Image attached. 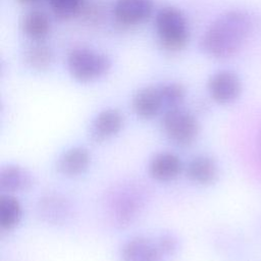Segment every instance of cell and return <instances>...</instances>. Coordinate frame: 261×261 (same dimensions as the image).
<instances>
[{"label":"cell","instance_id":"ffe728a7","mask_svg":"<svg viewBox=\"0 0 261 261\" xmlns=\"http://www.w3.org/2000/svg\"><path fill=\"white\" fill-rule=\"evenodd\" d=\"M48 3L57 18L68 19L80 12L84 0H48Z\"/></svg>","mask_w":261,"mask_h":261},{"label":"cell","instance_id":"8992f818","mask_svg":"<svg viewBox=\"0 0 261 261\" xmlns=\"http://www.w3.org/2000/svg\"><path fill=\"white\" fill-rule=\"evenodd\" d=\"M124 125L123 114L115 108H107L99 112L93 119L89 136L95 143H103L118 135Z\"/></svg>","mask_w":261,"mask_h":261},{"label":"cell","instance_id":"e0dca14e","mask_svg":"<svg viewBox=\"0 0 261 261\" xmlns=\"http://www.w3.org/2000/svg\"><path fill=\"white\" fill-rule=\"evenodd\" d=\"M23 60L30 68L37 71H45L53 65L54 53L46 44L35 42L24 50Z\"/></svg>","mask_w":261,"mask_h":261},{"label":"cell","instance_id":"30bf717a","mask_svg":"<svg viewBox=\"0 0 261 261\" xmlns=\"http://www.w3.org/2000/svg\"><path fill=\"white\" fill-rule=\"evenodd\" d=\"M38 215L49 224L57 225L66 222L71 214L70 202L60 194H48L38 203Z\"/></svg>","mask_w":261,"mask_h":261},{"label":"cell","instance_id":"9c48e42d","mask_svg":"<svg viewBox=\"0 0 261 261\" xmlns=\"http://www.w3.org/2000/svg\"><path fill=\"white\" fill-rule=\"evenodd\" d=\"M153 9V0H116L113 15L120 24L137 25L148 20Z\"/></svg>","mask_w":261,"mask_h":261},{"label":"cell","instance_id":"52a82bcc","mask_svg":"<svg viewBox=\"0 0 261 261\" xmlns=\"http://www.w3.org/2000/svg\"><path fill=\"white\" fill-rule=\"evenodd\" d=\"M121 261H164L156 240L138 236L127 240L120 249Z\"/></svg>","mask_w":261,"mask_h":261},{"label":"cell","instance_id":"d6986e66","mask_svg":"<svg viewBox=\"0 0 261 261\" xmlns=\"http://www.w3.org/2000/svg\"><path fill=\"white\" fill-rule=\"evenodd\" d=\"M164 107L167 109L180 107L186 98L185 87L176 82H169L159 86Z\"/></svg>","mask_w":261,"mask_h":261},{"label":"cell","instance_id":"6da1fadb","mask_svg":"<svg viewBox=\"0 0 261 261\" xmlns=\"http://www.w3.org/2000/svg\"><path fill=\"white\" fill-rule=\"evenodd\" d=\"M254 31L253 16L244 9H231L219 15L204 32L201 50L215 59L236 55Z\"/></svg>","mask_w":261,"mask_h":261},{"label":"cell","instance_id":"5bb4252c","mask_svg":"<svg viewBox=\"0 0 261 261\" xmlns=\"http://www.w3.org/2000/svg\"><path fill=\"white\" fill-rule=\"evenodd\" d=\"M34 185L33 174L18 164H7L0 170V191L2 194L28 191Z\"/></svg>","mask_w":261,"mask_h":261},{"label":"cell","instance_id":"7a4b0ae2","mask_svg":"<svg viewBox=\"0 0 261 261\" xmlns=\"http://www.w3.org/2000/svg\"><path fill=\"white\" fill-rule=\"evenodd\" d=\"M155 28L159 44L167 52H178L189 43L188 21L185 14L176 7H162L156 14Z\"/></svg>","mask_w":261,"mask_h":261},{"label":"cell","instance_id":"9a60e30c","mask_svg":"<svg viewBox=\"0 0 261 261\" xmlns=\"http://www.w3.org/2000/svg\"><path fill=\"white\" fill-rule=\"evenodd\" d=\"M187 177L198 185L213 184L218 176V167L214 159L206 155L193 157L186 166Z\"/></svg>","mask_w":261,"mask_h":261},{"label":"cell","instance_id":"7c38bea8","mask_svg":"<svg viewBox=\"0 0 261 261\" xmlns=\"http://www.w3.org/2000/svg\"><path fill=\"white\" fill-rule=\"evenodd\" d=\"M132 107L136 115L142 119H152L164 107L159 87L148 86L139 89L132 99Z\"/></svg>","mask_w":261,"mask_h":261},{"label":"cell","instance_id":"8fae6325","mask_svg":"<svg viewBox=\"0 0 261 261\" xmlns=\"http://www.w3.org/2000/svg\"><path fill=\"white\" fill-rule=\"evenodd\" d=\"M184 169L181 159L172 152L155 154L148 165L150 176L161 182L172 181L179 176Z\"/></svg>","mask_w":261,"mask_h":261},{"label":"cell","instance_id":"277c9868","mask_svg":"<svg viewBox=\"0 0 261 261\" xmlns=\"http://www.w3.org/2000/svg\"><path fill=\"white\" fill-rule=\"evenodd\" d=\"M161 128L171 143L179 147H188L196 141L200 124L192 112L176 107L165 110L161 118Z\"/></svg>","mask_w":261,"mask_h":261},{"label":"cell","instance_id":"3957f363","mask_svg":"<svg viewBox=\"0 0 261 261\" xmlns=\"http://www.w3.org/2000/svg\"><path fill=\"white\" fill-rule=\"evenodd\" d=\"M112 65L110 58L90 48L72 49L67 56L69 74L77 82L90 83L108 73Z\"/></svg>","mask_w":261,"mask_h":261},{"label":"cell","instance_id":"44dd1931","mask_svg":"<svg viewBox=\"0 0 261 261\" xmlns=\"http://www.w3.org/2000/svg\"><path fill=\"white\" fill-rule=\"evenodd\" d=\"M156 242L161 250V252L164 254V256L171 257L176 254L178 251L179 243L177 238L172 233H162L157 239Z\"/></svg>","mask_w":261,"mask_h":261},{"label":"cell","instance_id":"ac0fdd59","mask_svg":"<svg viewBox=\"0 0 261 261\" xmlns=\"http://www.w3.org/2000/svg\"><path fill=\"white\" fill-rule=\"evenodd\" d=\"M22 210L19 201L11 194H2L0 197V227L9 231L17 226L21 219Z\"/></svg>","mask_w":261,"mask_h":261},{"label":"cell","instance_id":"5b68a950","mask_svg":"<svg viewBox=\"0 0 261 261\" xmlns=\"http://www.w3.org/2000/svg\"><path fill=\"white\" fill-rule=\"evenodd\" d=\"M207 87L211 98L219 104H229L236 101L242 91L241 80L231 70L215 72L208 80Z\"/></svg>","mask_w":261,"mask_h":261},{"label":"cell","instance_id":"ba28073f","mask_svg":"<svg viewBox=\"0 0 261 261\" xmlns=\"http://www.w3.org/2000/svg\"><path fill=\"white\" fill-rule=\"evenodd\" d=\"M141 197L135 191L122 189L115 191L110 198V212L115 222L119 225H127L133 222L141 209Z\"/></svg>","mask_w":261,"mask_h":261},{"label":"cell","instance_id":"4fadbf2b","mask_svg":"<svg viewBox=\"0 0 261 261\" xmlns=\"http://www.w3.org/2000/svg\"><path fill=\"white\" fill-rule=\"evenodd\" d=\"M91 164L89 150L74 146L65 150L56 161V170L63 176L75 177L87 171Z\"/></svg>","mask_w":261,"mask_h":261},{"label":"cell","instance_id":"7402d4cb","mask_svg":"<svg viewBox=\"0 0 261 261\" xmlns=\"http://www.w3.org/2000/svg\"><path fill=\"white\" fill-rule=\"evenodd\" d=\"M18 1H20L22 3H35V2H37L39 0H18Z\"/></svg>","mask_w":261,"mask_h":261},{"label":"cell","instance_id":"2e32d148","mask_svg":"<svg viewBox=\"0 0 261 261\" xmlns=\"http://www.w3.org/2000/svg\"><path fill=\"white\" fill-rule=\"evenodd\" d=\"M22 33L34 42L43 41L51 30V21L47 13L42 10L27 12L21 20Z\"/></svg>","mask_w":261,"mask_h":261}]
</instances>
